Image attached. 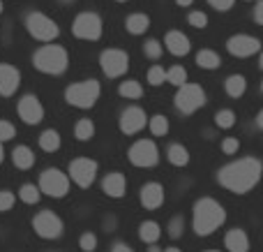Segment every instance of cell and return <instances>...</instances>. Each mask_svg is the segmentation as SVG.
Listing matches in <instances>:
<instances>
[{
    "label": "cell",
    "instance_id": "obj_17",
    "mask_svg": "<svg viewBox=\"0 0 263 252\" xmlns=\"http://www.w3.org/2000/svg\"><path fill=\"white\" fill-rule=\"evenodd\" d=\"M125 190H127V181H125V176L120 171H111L102 181V192L111 199H123Z\"/></svg>",
    "mask_w": 263,
    "mask_h": 252
},
{
    "label": "cell",
    "instance_id": "obj_11",
    "mask_svg": "<svg viewBox=\"0 0 263 252\" xmlns=\"http://www.w3.org/2000/svg\"><path fill=\"white\" fill-rule=\"evenodd\" d=\"M67 176L72 183H77L79 188H90L95 183V176H97V162L95 160H88V157H77V160L69 162V169Z\"/></svg>",
    "mask_w": 263,
    "mask_h": 252
},
{
    "label": "cell",
    "instance_id": "obj_25",
    "mask_svg": "<svg viewBox=\"0 0 263 252\" xmlns=\"http://www.w3.org/2000/svg\"><path fill=\"white\" fill-rule=\"evenodd\" d=\"M125 26H127L129 35H143L150 26V19L145 16V14H129L127 21H125Z\"/></svg>",
    "mask_w": 263,
    "mask_h": 252
},
{
    "label": "cell",
    "instance_id": "obj_9",
    "mask_svg": "<svg viewBox=\"0 0 263 252\" xmlns=\"http://www.w3.org/2000/svg\"><path fill=\"white\" fill-rule=\"evenodd\" d=\"M102 19L97 16L95 12H81L77 19L72 21V32L74 37H79V40H100L102 37Z\"/></svg>",
    "mask_w": 263,
    "mask_h": 252
},
{
    "label": "cell",
    "instance_id": "obj_42",
    "mask_svg": "<svg viewBox=\"0 0 263 252\" xmlns=\"http://www.w3.org/2000/svg\"><path fill=\"white\" fill-rule=\"evenodd\" d=\"M208 3L213 5L217 12H229V9L233 7V3H236V0H208Z\"/></svg>",
    "mask_w": 263,
    "mask_h": 252
},
{
    "label": "cell",
    "instance_id": "obj_46",
    "mask_svg": "<svg viewBox=\"0 0 263 252\" xmlns=\"http://www.w3.org/2000/svg\"><path fill=\"white\" fill-rule=\"evenodd\" d=\"M148 252H162V250H159V248H157V245H155V243H150V248H148Z\"/></svg>",
    "mask_w": 263,
    "mask_h": 252
},
{
    "label": "cell",
    "instance_id": "obj_22",
    "mask_svg": "<svg viewBox=\"0 0 263 252\" xmlns=\"http://www.w3.org/2000/svg\"><path fill=\"white\" fill-rule=\"evenodd\" d=\"M224 91L229 97H240L247 91V79L242 74H231V77L224 81Z\"/></svg>",
    "mask_w": 263,
    "mask_h": 252
},
{
    "label": "cell",
    "instance_id": "obj_45",
    "mask_svg": "<svg viewBox=\"0 0 263 252\" xmlns=\"http://www.w3.org/2000/svg\"><path fill=\"white\" fill-rule=\"evenodd\" d=\"M176 3H178V5H180V7H190V5H192V3H194V0H176Z\"/></svg>",
    "mask_w": 263,
    "mask_h": 252
},
{
    "label": "cell",
    "instance_id": "obj_51",
    "mask_svg": "<svg viewBox=\"0 0 263 252\" xmlns=\"http://www.w3.org/2000/svg\"><path fill=\"white\" fill-rule=\"evenodd\" d=\"M118 3H125V0H118Z\"/></svg>",
    "mask_w": 263,
    "mask_h": 252
},
{
    "label": "cell",
    "instance_id": "obj_19",
    "mask_svg": "<svg viewBox=\"0 0 263 252\" xmlns=\"http://www.w3.org/2000/svg\"><path fill=\"white\" fill-rule=\"evenodd\" d=\"M164 44H166V49L171 51L173 56H178V58H180V56H187L192 49V42L187 40L180 30H168L166 37H164Z\"/></svg>",
    "mask_w": 263,
    "mask_h": 252
},
{
    "label": "cell",
    "instance_id": "obj_31",
    "mask_svg": "<svg viewBox=\"0 0 263 252\" xmlns=\"http://www.w3.org/2000/svg\"><path fill=\"white\" fill-rule=\"evenodd\" d=\"M40 197H42L40 188H37V185H32V183L21 185V190H18V199H21L23 204H30V206L40 202Z\"/></svg>",
    "mask_w": 263,
    "mask_h": 252
},
{
    "label": "cell",
    "instance_id": "obj_35",
    "mask_svg": "<svg viewBox=\"0 0 263 252\" xmlns=\"http://www.w3.org/2000/svg\"><path fill=\"white\" fill-rule=\"evenodd\" d=\"M182 231H185V218L182 215L171 218V222H168V236L171 239H180Z\"/></svg>",
    "mask_w": 263,
    "mask_h": 252
},
{
    "label": "cell",
    "instance_id": "obj_26",
    "mask_svg": "<svg viewBox=\"0 0 263 252\" xmlns=\"http://www.w3.org/2000/svg\"><path fill=\"white\" fill-rule=\"evenodd\" d=\"M196 65H199L201 69H217L219 65H222V58H219V53H215L213 49H203L196 53Z\"/></svg>",
    "mask_w": 263,
    "mask_h": 252
},
{
    "label": "cell",
    "instance_id": "obj_23",
    "mask_svg": "<svg viewBox=\"0 0 263 252\" xmlns=\"http://www.w3.org/2000/svg\"><path fill=\"white\" fill-rule=\"evenodd\" d=\"M166 157L173 167H187L190 165V153H187V148L182 146V143H171V146L166 148Z\"/></svg>",
    "mask_w": 263,
    "mask_h": 252
},
{
    "label": "cell",
    "instance_id": "obj_44",
    "mask_svg": "<svg viewBox=\"0 0 263 252\" xmlns=\"http://www.w3.org/2000/svg\"><path fill=\"white\" fill-rule=\"evenodd\" d=\"M111 252H134V250H132L127 243H114L111 245Z\"/></svg>",
    "mask_w": 263,
    "mask_h": 252
},
{
    "label": "cell",
    "instance_id": "obj_21",
    "mask_svg": "<svg viewBox=\"0 0 263 252\" xmlns=\"http://www.w3.org/2000/svg\"><path fill=\"white\" fill-rule=\"evenodd\" d=\"M12 162H14V167L16 169H30L32 165H35V153L30 151L28 146H16L12 151Z\"/></svg>",
    "mask_w": 263,
    "mask_h": 252
},
{
    "label": "cell",
    "instance_id": "obj_28",
    "mask_svg": "<svg viewBox=\"0 0 263 252\" xmlns=\"http://www.w3.org/2000/svg\"><path fill=\"white\" fill-rule=\"evenodd\" d=\"M92 134H95V123L90 118H81L74 125V137L79 141H88V139H92Z\"/></svg>",
    "mask_w": 263,
    "mask_h": 252
},
{
    "label": "cell",
    "instance_id": "obj_1",
    "mask_svg": "<svg viewBox=\"0 0 263 252\" xmlns=\"http://www.w3.org/2000/svg\"><path fill=\"white\" fill-rule=\"evenodd\" d=\"M261 174L263 165L259 157H240V160H233L227 167H222L217 174V181L229 192L247 194L261 181Z\"/></svg>",
    "mask_w": 263,
    "mask_h": 252
},
{
    "label": "cell",
    "instance_id": "obj_39",
    "mask_svg": "<svg viewBox=\"0 0 263 252\" xmlns=\"http://www.w3.org/2000/svg\"><path fill=\"white\" fill-rule=\"evenodd\" d=\"M16 137V128L9 120H0V141H12Z\"/></svg>",
    "mask_w": 263,
    "mask_h": 252
},
{
    "label": "cell",
    "instance_id": "obj_50",
    "mask_svg": "<svg viewBox=\"0 0 263 252\" xmlns=\"http://www.w3.org/2000/svg\"><path fill=\"white\" fill-rule=\"evenodd\" d=\"M0 12H3V3H0Z\"/></svg>",
    "mask_w": 263,
    "mask_h": 252
},
{
    "label": "cell",
    "instance_id": "obj_43",
    "mask_svg": "<svg viewBox=\"0 0 263 252\" xmlns=\"http://www.w3.org/2000/svg\"><path fill=\"white\" fill-rule=\"evenodd\" d=\"M254 21L256 23H263V3L256 0V7H254Z\"/></svg>",
    "mask_w": 263,
    "mask_h": 252
},
{
    "label": "cell",
    "instance_id": "obj_38",
    "mask_svg": "<svg viewBox=\"0 0 263 252\" xmlns=\"http://www.w3.org/2000/svg\"><path fill=\"white\" fill-rule=\"evenodd\" d=\"M143 53L148 56L150 60H157L159 56H162V42H157V40H148L143 44Z\"/></svg>",
    "mask_w": 263,
    "mask_h": 252
},
{
    "label": "cell",
    "instance_id": "obj_36",
    "mask_svg": "<svg viewBox=\"0 0 263 252\" xmlns=\"http://www.w3.org/2000/svg\"><path fill=\"white\" fill-rule=\"evenodd\" d=\"M79 248H81L83 252H95L97 250V236L92 234V231L81 234V239H79Z\"/></svg>",
    "mask_w": 263,
    "mask_h": 252
},
{
    "label": "cell",
    "instance_id": "obj_47",
    "mask_svg": "<svg viewBox=\"0 0 263 252\" xmlns=\"http://www.w3.org/2000/svg\"><path fill=\"white\" fill-rule=\"evenodd\" d=\"M3 160H5V151H3V141H0V165H3Z\"/></svg>",
    "mask_w": 263,
    "mask_h": 252
},
{
    "label": "cell",
    "instance_id": "obj_49",
    "mask_svg": "<svg viewBox=\"0 0 263 252\" xmlns=\"http://www.w3.org/2000/svg\"><path fill=\"white\" fill-rule=\"evenodd\" d=\"M205 252H219V250H205Z\"/></svg>",
    "mask_w": 263,
    "mask_h": 252
},
{
    "label": "cell",
    "instance_id": "obj_7",
    "mask_svg": "<svg viewBox=\"0 0 263 252\" xmlns=\"http://www.w3.org/2000/svg\"><path fill=\"white\" fill-rule=\"evenodd\" d=\"M26 28H28V32H30L35 40H40V42H53L55 37L60 35V28L55 26V21L53 19H49L46 14H42V12L28 14Z\"/></svg>",
    "mask_w": 263,
    "mask_h": 252
},
{
    "label": "cell",
    "instance_id": "obj_20",
    "mask_svg": "<svg viewBox=\"0 0 263 252\" xmlns=\"http://www.w3.org/2000/svg\"><path fill=\"white\" fill-rule=\"evenodd\" d=\"M224 245L229 252H250V236L242 229H229L224 236Z\"/></svg>",
    "mask_w": 263,
    "mask_h": 252
},
{
    "label": "cell",
    "instance_id": "obj_29",
    "mask_svg": "<svg viewBox=\"0 0 263 252\" xmlns=\"http://www.w3.org/2000/svg\"><path fill=\"white\" fill-rule=\"evenodd\" d=\"M118 93L123 97H127V100H139V97L143 95V86H141L139 81H134V79H132V81H123V83H120Z\"/></svg>",
    "mask_w": 263,
    "mask_h": 252
},
{
    "label": "cell",
    "instance_id": "obj_37",
    "mask_svg": "<svg viewBox=\"0 0 263 252\" xmlns=\"http://www.w3.org/2000/svg\"><path fill=\"white\" fill-rule=\"evenodd\" d=\"M14 204H16V194L9 192V190H0V213L12 211Z\"/></svg>",
    "mask_w": 263,
    "mask_h": 252
},
{
    "label": "cell",
    "instance_id": "obj_41",
    "mask_svg": "<svg viewBox=\"0 0 263 252\" xmlns=\"http://www.w3.org/2000/svg\"><path fill=\"white\" fill-rule=\"evenodd\" d=\"M238 148H240V141H238V139H233V137H227L222 141V151L227 153V155H233V153H238Z\"/></svg>",
    "mask_w": 263,
    "mask_h": 252
},
{
    "label": "cell",
    "instance_id": "obj_13",
    "mask_svg": "<svg viewBox=\"0 0 263 252\" xmlns=\"http://www.w3.org/2000/svg\"><path fill=\"white\" fill-rule=\"evenodd\" d=\"M227 49H229V53L236 56V58H250V56H254V53H259L261 51V42L256 40V37L245 35V32H242V35L229 37Z\"/></svg>",
    "mask_w": 263,
    "mask_h": 252
},
{
    "label": "cell",
    "instance_id": "obj_48",
    "mask_svg": "<svg viewBox=\"0 0 263 252\" xmlns=\"http://www.w3.org/2000/svg\"><path fill=\"white\" fill-rule=\"evenodd\" d=\"M164 252H180V248H166Z\"/></svg>",
    "mask_w": 263,
    "mask_h": 252
},
{
    "label": "cell",
    "instance_id": "obj_40",
    "mask_svg": "<svg viewBox=\"0 0 263 252\" xmlns=\"http://www.w3.org/2000/svg\"><path fill=\"white\" fill-rule=\"evenodd\" d=\"M187 23H190V26H194V28H205V26H208V16H205L203 12H190Z\"/></svg>",
    "mask_w": 263,
    "mask_h": 252
},
{
    "label": "cell",
    "instance_id": "obj_18",
    "mask_svg": "<svg viewBox=\"0 0 263 252\" xmlns=\"http://www.w3.org/2000/svg\"><path fill=\"white\" fill-rule=\"evenodd\" d=\"M164 204V188L159 183H145L141 188V206L145 211H157Z\"/></svg>",
    "mask_w": 263,
    "mask_h": 252
},
{
    "label": "cell",
    "instance_id": "obj_34",
    "mask_svg": "<svg viewBox=\"0 0 263 252\" xmlns=\"http://www.w3.org/2000/svg\"><path fill=\"white\" fill-rule=\"evenodd\" d=\"M148 83L150 86H162V83H166V69L159 67V65H153V67L148 69Z\"/></svg>",
    "mask_w": 263,
    "mask_h": 252
},
{
    "label": "cell",
    "instance_id": "obj_12",
    "mask_svg": "<svg viewBox=\"0 0 263 252\" xmlns=\"http://www.w3.org/2000/svg\"><path fill=\"white\" fill-rule=\"evenodd\" d=\"M100 65L109 79H118L129 69V56L123 49H106L100 56Z\"/></svg>",
    "mask_w": 263,
    "mask_h": 252
},
{
    "label": "cell",
    "instance_id": "obj_2",
    "mask_svg": "<svg viewBox=\"0 0 263 252\" xmlns=\"http://www.w3.org/2000/svg\"><path fill=\"white\" fill-rule=\"evenodd\" d=\"M227 220V211L222 204L213 197H203L194 204V218H192V227L199 236H210L219 229Z\"/></svg>",
    "mask_w": 263,
    "mask_h": 252
},
{
    "label": "cell",
    "instance_id": "obj_27",
    "mask_svg": "<svg viewBox=\"0 0 263 252\" xmlns=\"http://www.w3.org/2000/svg\"><path fill=\"white\" fill-rule=\"evenodd\" d=\"M40 148L44 153H55L60 148V134L55 130H44L40 134Z\"/></svg>",
    "mask_w": 263,
    "mask_h": 252
},
{
    "label": "cell",
    "instance_id": "obj_3",
    "mask_svg": "<svg viewBox=\"0 0 263 252\" xmlns=\"http://www.w3.org/2000/svg\"><path fill=\"white\" fill-rule=\"evenodd\" d=\"M32 65L44 74H63L69 65V56L60 44H44L35 51Z\"/></svg>",
    "mask_w": 263,
    "mask_h": 252
},
{
    "label": "cell",
    "instance_id": "obj_24",
    "mask_svg": "<svg viewBox=\"0 0 263 252\" xmlns=\"http://www.w3.org/2000/svg\"><path fill=\"white\" fill-rule=\"evenodd\" d=\"M159 236H162V229H159L157 222H153V220L141 222V227H139V239L143 241V243H148V245H150V243H157Z\"/></svg>",
    "mask_w": 263,
    "mask_h": 252
},
{
    "label": "cell",
    "instance_id": "obj_8",
    "mask_svg": "<svg viewBox=\"0 0 263 252\" xmlns=\"http://www.w3.org/2000/svg\"><path fill=\"white\" fill-rule=\"evenodd\" d=\"M32 229H35L37 236L42 239H60L65 234V225L53 211H40L35 218H32Z\"/></svg>",
    "mask_w": 263,
    "mask_h": 252
},
{
    "label": "cell",
    "instance_id": "obj_10",
    "mask_svg": "<svg viewBox=\"0 0 263 252\" xmlns=\"http://www.w3.org/2000/svg\"><path fill=\"white\" fill-rule=\"evenodd\" d=\"M129 162L134 167H141V169H148V167H155L159 162V148L153 139H141L134 146L129 148Z\"/></svg>",
    "mask_w": 263,
    "mask_h": 252
},
{
    "label": "cell",
    "instance_id": "obj_14",
    "mask_svg": "<svg viewBox=\"0 0 263 252\" xmlns=\"http://www.w3.org/2000/svg\"><path fill=\"white\" fill-rule=\"evenodd\" d=\"M16 111H18V118L26 125H37L44 120V106H42V102L35 95H23L16 104Z\"/></svg>",
    "mask_w": 263,
    "mask_h": 252
},
{
    "label": "cell",
    "instance_id": "obj_5",
    "mask_svg": "<svg viewBox=\"0 0 263 252\" xmlns=\"http://www.w3.org/2000/svg\"><path fill=\"white\" fill-rule=\"evenodd\" d=\"M173 102H176V109L180 111V114L190 116L205 104V93L199 83L185 81L182 86H178V93H176V97H173Z\"/></svg>",
    "mask_w": 263,
    "mask_h": 252
},
{
    "label": "cell",
    "instance_id": "obj_16",
    "mask_svg": "<svg viewBox=\"0 0 263 252\" xmlns=\"http://www.w3.org/2000/svg\"><path fill=\"white\" fill-rule=\"evenodd\" d=\"M18 83H21V74L14 65H0V95L3 97H12L18 91Z\"/></svg>",
    "mask_w": 263,
    "mask_h": 252
},
{
    "label": "cell",
    "instance_id": "obj_6",
    "mask_svg": "<svg viewBox=\"0 0 263 252\" xmlns=\"http://www.w3.org/2000/svg\"><path fill=\"white\" fill-rule=\"evenodd\" d=\"M40 192L49 194L53 199H63L65 194L69 192V176L65 171L55 169V167H49L40 174Z\"/></svg>",
    "mask_w": 263,
    "mask_h": 252
},
{
    "label": "cell",
    "instance_id": "obj_15",
    "mask_svg": "<svg viewBox=\"0 0 263 252\" xmlns=\"http://www.w3.org/2000/svg\"><path fill=\"white\" fill-rule=\"evenodd\" d=\"M145 125H148V116L141 106H127L120 114V130L125 134H139Z\"/></svg>",
    "mask_w": 263,
    "mask_h": 252
},
{
    "label": "cell",
    "instance_id": "obj_32",
    "mask_svg": "<svg viewBox=\"0 0 263 252\" xmlns=\"http://www.w3.org/2000/svg\"><path fill=\"white\" fill-rule=\"evenodd\" d=\"M215 125L222 130H231L233 125H236V114H233L231 109H219L217 114H215Z\"/></svg>",
    "mask_w": 263,
    "mask_h": 252
},
{
    "label": "cell",
    "instance_id": "obj_4",
    "mask_svg": "<svg viewBox=\"0 0 263 252\" xmlns=\"http://www.w3.org/2000/svg\"><path fill=\"white\" fill-rule=\"evenodd\" d=\"M100 83L95 79H86V81H79V83H72V86L65 91V100L67 104L77 106V109H90L95 106V102L100 100Z\"/></svg>",
    "mask_w": 263,
    "mask_h": 252
},
{
    "label": "cell",
    "instance_id": "obj_30",
    "mask_svg": "<svg viewBox=\"0 0 263 252\" xmlns=\"http://www.w3.org/2000/svg\"><path fill=\"white\" fill-rule=\"evenodd\" d=\"M148 128H150V134H153V137H164V134L168 132V118L162 114L153 116V118L148 120Z\"/></svg>",
    "mask_w": 263,
    "mask_h": 252
},
{
    "label": "cell",
    "instance_id": "obj_33",
    "mask_svg": "<svg viewBox=\"0 0 263 252\" xmlns=\"http://www.w3.org/2000/svg\"><path fill=\"white\" fill-rule=\"evenodd\" d=\"M166 81L173 83V86H182L187 81V72L182 65H173L171 69H166Z\"/></svg>",
    "mask_w": 263,
    "mask_h": 252
}]
</instances>
